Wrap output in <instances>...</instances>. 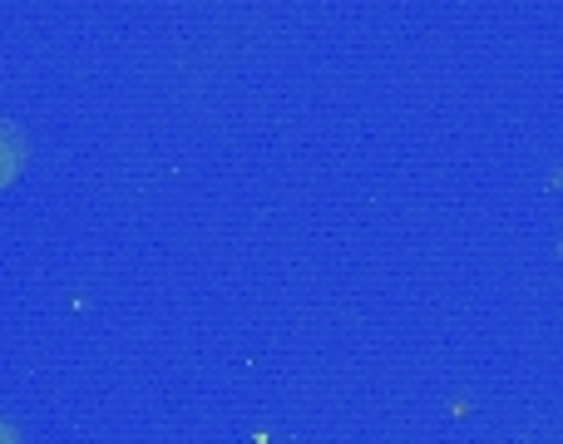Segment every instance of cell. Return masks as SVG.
I'll list each match as a JSON object with an SVG mask.
<instances>
[{
  "label": "cell",
  "mask_w": 563,
  "mask_h": 444,
  "mask_svg": "<svg viewBox=\"0 0 563 444\" xmlns=\"http://www.w3.org/2000/svg\"><path fill=\"white\" fill-rule=\"evenodd\" d=\"M15 168H20V144H15V134L0 124V184H10Z\"/></svg>",
  "instance_id": "6da1fadb"
},
{
  "label": "cell",
  "mask_w": 563,
  "mask_h": 444,
  "mask_svg": "<svg viewBox=\"0 0 563 444\" xmlns=\"http://www.w3.org/2000/svg\"><path fill=\"white\" fill-rule=\"evenodd\" d=\"M0 444H20V440H15V430H10L5 420H0Z\"/></svg>",
  "instance_id": "7a4b0ae2"
}]
</instances>
